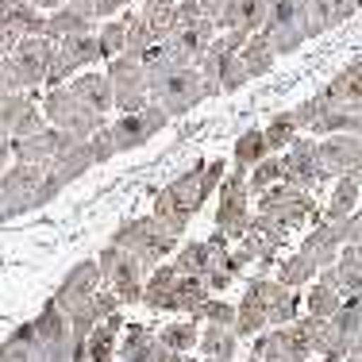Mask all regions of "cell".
Returning <instances> with one entry per match:
<instances>
[{"mask_svg":"<svg viewBox=\"0 0 362 362\" xmlns=\"http://www.w3.org/2000/svg\"><path fill=\"white\" fill-rule=\"evenodd\" d=\"M358 197H362L358 181L351 174H339V177H335V185H332V197H327V204H324V220H332V223L347 220L351 212L358 209Z\"/></svg>","mask_w":362,"mask_h":362,"instance_id":"obj_27","label":"cell"},{"mask_svg":"<svg viewBox=\"0 0 362 362\" xmlns=\"http://www.w3.org/2000/svg\"><path fill=\"white\" fill-rule=\"evenodd\" d=\"M216 93H220V85L204 81V77L197 74V66H177V70L151 93V100L166 112L170 119H177V116H185V112H193L201 100L216 97Z\"/></svg>","mask_w":362,"mask_h":362,"instance_id":"obj_4","label":"cell"},{"mask_svg":"<svg viewBox=\"0 0 362 362\" xmlns=\"http://www.w3.org/2000/svg\"><path fill=\"white\" fill-rule=\"evenodd\" d=\"M320 362H343V358H320Z\"/></svg>","mask_w":362,"mask_h":362,"instance_id":"obj_59","label":"cell"},{"mask_svg":"<svg viewBox=\"0 0 362 362\" xmlns=\"http://www.w3.org/2000/svg\"><path fill=\"white\" fill-rule=\"evenodd\" d=\"M332 324L339 327L343 335H358L362 332V297H343V305H339V313L332 316Z\"/></svg>","mask_w":362,"mask_h":362,"instance_id":"obj_48","label":"cell"},{"mask_svg":"<svg viewBox=\"0 0 362 362\" xmlns=\"http://www.w3.org/2000/svg\"><path fill=\"white\" fill-rule=\"evenodd\" d=\"M358 105H362V100H358Z\"/></svg>","mask_w":362,"mask_h":362,"instance_id":"obj_62","label":"cell"},{"mask_svg":"<svg viewBox=\"0 0 362 362\" xmlns=\"http://www.w3.org/2000/svg\"><path fill=\"white\" fill-rule=\"evenodd\" d=\"M89 151H93V162H97V166H108V162L116 158V146H112V139H108V124L89 135Z\"/></svg>","mask_w":362,"mask_h":362,"instance_id":"obj_51","label":"cell"},{"mask_svg":"<svg viewBox=\"0 0 362 362\" xmlns=\"http://www.w3.org/2000/svg\"><path fill=\"white\" fill-rule=\"evenodd\" d=\"M116 358H124V362H177L181 355L162 347L151 327L124 324V339H116Z\"/></svg>","mask_w":362,"mask_h":362,"instance_id":"obj_17","label":"cell"},{"mask_svg":"<svg viewBox=\"0 0 362 362\" xmlns=\"http://www.w3.org/2000/svg\"><path fill=\"white\" fill-rule=\"evenodd\" d=\"M170 127V116L162 112L154 100H146L139 112H119L116 119L108 124V139L116 146V154L139 151L143 143H151L154 135H162Z\"/></svg>","mask_w":362,"mask_h":362,"instance_id":"obj_8","label":"cell"},{"mask_svg":"<svg viewBox=\"0 0 362 362\" xmlns=\"http://www.w3.org/2000/svg\"><path fill=\"white\" fill-rule=\"evenodd\" d=\"M281 181V154H266L262 162H255L251 170H247V193L258 197L262 189L278 185Z\"/></svg>","mask_w":362,"mask_h":362,"instance_id":"obj_41","label":"cell"},{"mask_svg":"<svg viewBox=\"0 0 362 362\" xmlns=\"http://www.w3.org/2000/svg\"><path fill=\"white\" fill-rule=\"evenodd\" d=\"M105 77L112 81V108L119 112H139L146 105V81H143V66L127 54L108 58Z\"/></svg>","mask_w":362,"mask_h":362,"instance_id":"obj_13","label":"cell"},{"mask_svg":"<svg viewBox=\"0 0 362 362\" xmlns=\"http://www.w3.org/2000/svg\"><path fill=\"white\" fill-rule=\"evenodd\" d=\"M97 266H100V278H105V286L116 293L119 305H139L143 297V281H146V266L135 258L132 251H124V247L108 243L105 251L97 255Z\"/></svg>","mask_w":362,"mask_h":362,"instance_id":"obj_6","label":"cell"},{"mask_svg":"<svg viewBox=\"0 0 362 362\" xmlns=\"http://www.w3.org/2000/svg\"><path fill=\"white\" fill-rule=\"evenodd\" d=\"M262 158H266L262 127H247V132L235 139V166H239V170H251L255 162H262Z\"/></svg>","mask_w":362,"mask_h":362,"instance_id":"obj_42","label":"cell"},{"mask_svg":"<svg viewBox=\"0 0 362 362\" xmlns=\"http://www.w3.org/2000/svg\"><path fill=\"white\" fill-rule=\"evenodd\" d=\"M247 81H251V77H247V70H243V62H239V54H231L228 62L220 66V77H216L220 93H239V89H243Z\"/></svg>","mask_w":362,"mask_h":362,"instance_id":"obj_49","label":"cell"},{"mask_svg":"<svg viewBox=\"0 0 362 362\" xmlns=\"http://www.w3.org/2000/svg\"><path fill=\"white\" fill-rule=\"evenodd\" d=\"M339 231H343V247H358L362 251V204L347 220H339Z\"/></svg>","mask_w":362,"mask_h":362,"instance_id":"obj_52","label":"cell"},{"mask_svg":"<svg viewBox=\"0 0 362 362\" xmlns=\"http://www.w3.org/2000/svg\"><path fill=\"white\" fill-rule=\"evenodd\" d=\"M39 112H42V119H47L50 127H62V132L77 135V139H89L93 132L105 127V116L93 112L89 105H81V100L74 97L70 85H54V89H47Z\"/></svg>","mask_w":362,"mask_h":362,"instance_id":"obj_5","label":"cell"},{"mask_svg":"<svg viewBox=\"0 0 362 362\" xmlns=\"http://www.w3.org/2000/svg\"><path fill=\"white\" fill-rule=\"evenodd\" d=\"M355 8H362V0H355Z\"/></svg>","mask_w":362,"mask_h":362,"instance_id":"obj_60","label":"cell"},{"mask_svg":"<svg viewBox=\"0 0 362 362\" xmlns=\"http://www.w3.org/2000/svg\"><path fill=\"white\" fill-rule=\"evenodd\" d=\"M93 166H97V162H93L89 139H77V143L66 146L62 154H54V162H50L47 170H50V174H54L58 181H62V185H74V181H77V177H85Z\"/></svg>","mask_w":362,"mask_h":362,"instance_id":"obj_23","label":"cell"},{"mask_svg":"<svg viewBox=\"0 0 362 362\" xmlns=\"http://www.w3.org/2000/svg\"><path fill=\"white\" fill-rule=\"evenodd\" d=\"M70 143H77V135L47 124V127H39L35 135L12 139V162H28V166H42V170H47L50 162H54V154H62Z\"/></svg>","mask_w":362,"mask_h":362,"instance_id":"obj_14","label":"cell"},{"mask_svg":"<svg viewBox=\"0 0 362 362\" xmlns=\"http://www.w3.org/2000/svg\"><path fill=\"white\" fill-rule=\"evenodd\" d=\"M281 293H286V286H278L274 278H266V274H262V278L247 281V289H243V297H239V300H247V305H255V308H262V313H266Z\"/></svg>","mask_w":362,"mask_h":362,"instance_id":"obj_43","label":"cell"},{"mask_svg":"<svg viewBox=\"0 0 362 362\" xmlns=\"http://www.w3.org/2000/svg\"><path fill=\"white\" fill-rule=\"evenodd\" d=\"M223 174H228V162H223V158L193 162V166H189L185 174H177L166 189H158L151 216L158 220L174 239H181L189 231V223H193V216L201 212V204L216 193V185H220Z\"/></svg>","mask_w":362,"mask_h":362,"instance_id":"obj_1","label":"cell"},{"mask_svg":"<svg viewBox=\"0 0 362 362\" xmlns=\"http://www.w3.org/2000/svg\"><path fill=\"white\" fill-rule=\"evenodd\" d=\"M174 274L177 278H201L204 274V239H189V243L174 247Z\"/></svg>","mask_w":362,"mask_h":362,"instance_id":"obj_39","label":"cell"},{"mask_svg":"<svg viewBox=\"0 0 362 362\" xmlns=\"http://www.w3.org/2000/svg\"><path fill=\"white\" fill-rule=\"evenodd\" d=\"M335 274H339L343 297H362V251L358 247H343L335 258Z\"/></svg>","mask_w":362,"mask_h":362,"instance_id":"obj_32","label":"cell"},{"mask_svg":"<svg viewBox=\"0 0 362 362\" xmlns=\"http://www.w3.org/2000/svg\"><path fill=\"white\" fill-rule=\"evenodd\" d=\"M66 85H70L74 97L81 100V105H89L93 112H100V116H108V112H112V81L105 74L85 70V74H74Z\"/></svg>","mask_w":362,"mask_h":362,"instance_id":"obj_21","label":"cell"},{"mask_svg":"<svg viewBox=\"0 0 362 362\" xmlns=\"http://www.w3.org/2000/svg\"><path fill=\"white\" fill-rule=\"evenodd\" d=\"M58 50H62L66 58L77 66V70H85V66L93 62H105L100 58V42H97V31H89V35H70V39H58Z\"/></svg>","mask_w":362,"mask_h":362,"instance_id":"obj_34","label":"cell"},{"mask_svg":"<svg viewBox=\"0 0 362 362\" xmlns=\"http://www.w3.org/2000/svg\"><path fill=\"white\" fill-rule=\"evenodd\" d=\"M258 31L278 58L293 54L300 42H308V0H270Z\"/></svg>","mask_w":362,"mask_h":362,"instance_id":"obj_3","label":"cell"},{"mask_svg":"<svg viewBox=\"0 0 362 362\" xmlns=\"http://www.w3.org/2000/svg\"><path fill=\"white\" fill-rule=\"evenodd\" d=\"M204 297H209V289H204L201 278H177L174 281V297H170V313H189L193 316L197 308L204 305Z\"/></svg>","mask_w":362,"mask_h":362,"instance_id":"obj_36","label":"cell"},{"mask_svg":"<svg viewBox=\"0 0 362 362\" xmlns=\"http://www.w3.org/2000/svg\"><path fill=\"white\" fill-rule=\"evenodd\" d=\"M119 332H124V316L112 313L108 320H100L97 327L89 332V339H85V355L77 362H112L116 358V339Z\"/></svg>","mask_w":362,"mask_h":362,"instance_id":"obj_22","label":"cell"},{"mask_svg":"<svg viewBox=\"0 0 362 362\" xmlns=\"http://www.w3.org/2000/svg\"><path fill=\"white\" fill-rule=\"evenodd\" d=\"M42 181V166H28V162H8V170L0 174V223L16 220L23 212H35V189Z\"/></svg>","mask_w":362,"mask_h":362,"instance_id":"obj_12","label":"cell"},{"mask_svg":"<svg viewBox=\"0 0 362 362\" xmlns=\"http://www.w3.org/2000/svg\"><path fill=\"white\" fill-rule=\"evenodd\" d=\"M239 62H243L247 77H266L274 70V62H278V54H274L270 42L262 39V31H255V35H247V42L239 47Z\"/></svg>","mask_w":362,"mask_h":362,"instance_id":"obj_29","label":"cell"},{"mask_svg":"<svg viewBox=\"0 0 362 362\" xmlns=\"http://www.w3.org/2000/svg\"><path fill=\"white\" fill-rule=\"evenodd\" d=\"M266 327V313L255 305H247V300H239L235 305V324H231V332H235V339H243V335H258Z\"/></svg>","mask_w":362,"mask_h":362,"instance_id":"obj_46","label":"cell"},{"mask_svg":"<svg viewBox=\"0 0 362 362\" xmlns=\"http://www.w3.org/2000/svg\"><path fill=\"white\" fill-rule=\"evenodd\" d=\"M74 74H77V66L62 54V50H58V42H54V50H50V58H47V70H42V85L54 89V85H66Z\"/></svg>","mask_w":362,"mask_h":362,"instance_id":"obj_47","label":"cell"},{"mask_svg":"<svg viewBox=\"0 0 362 362\" xmlns=\"http://www.w3.org/2000/svg\"><path fill=\"white\" fill-rule=\"evenodd\" d=\"M300 305H305V316H313V320H332L343 305V293L335 286H324V281H313V289L300 297Z\"/></svg>","mask_w":362,"mask_h":362,"instance_id":"obj_30","label":"cell"},{"mask_svg":"<svg viewBox=\"0 0 362 362\" xmlns=\"http://www.w3.org/2000/svg\"><path fill=\"white\" fill-rule=\"evenodd\" d=\"M193 320H204V324H212V327H231V324H235V305L209 293V297H204V305L193 313Z\"/></svg>","mask_w":362,"mask_h":362,"instance_id":"obj_44","label":"cell"},{"mask_svg":"<svg viewBox=\"0 0 362 362\" xmlns=\"http://www.w3.org/2000/svg\"><path fill=\"white\" fill-rule=\"evenodd\" d=\"M300 316V293L297 289H286L270 308H266V327H281V324H293Z\"/></svg>","mask_w":362,"mask_h":362,"instance_id":"obj_45","label":"cell"},{"mask_svg":"<svg viewBox=\"0 0 362 362\" xmlns=\"http://www.w3.org/2000/svg\"><path fill=\"white\" fill-rule=\"evenodd\" d=\"M297 251L305 255L308 262L316 266V270H324V266H335V258H339V251H343V231H339V223H332V220L316 223V228L308 231L305 239H300Z\"/></svg>","mask_w":362,"mask_h":362,"instance_id":"obj_19","label":"cell"},{"mask_svg":"<svg viewBox=\"0 0 362 362\" xmlns=\"http://www.w3.org/2000/svg\"><path fill=\"white\" fill-rule=\"evenodd\" d=\"M343 132H351L362 139V105H347V127H343Z\"/></svg>","mask_w":362,"mask_h":362,"instance_id":"obj_54","label":"cell"},{"mask_svg":"<svg viewBox=\"0 0 362 362\" xmlns=\"http://www.w3.org/2000/svg\"><path fill=\"white\" fill-rule=\"evenodd\" d=\"M31 358H35V332H31V320H28L0 343V362H31Z\"/></svg>","mask_w":362,"mask_h":362,"instance_id":"obj_37","label":"cell"},{"mask_svg":"<svg viewBox=\"0 0 362 362\" xmlns=\"http://www.w3.org/2000/svg\"><path fill=\"white\" fill-rule=\"evenodd\" d=\"M216 231L228 239H239L251 223V193H247V170L235 166V174H223L216 185Z\"/></svg>","mask_w":362,"mask_h":362,"instance_id":"obj_9","label":"cell"},{"mask_svg":"<svg viewBox=\"0 0 362 362\" xmlns=\"http://www.w3.org/2000/svg\"><path fill=\"white\" fill-rule=\"evenodd\" d=\"M177 362H209V358H189V355H181Z\"/></svg>","mask_w":362,"mask_h":362,"instance_id":"obj_57","label":"cell"},{"mask_svg":"<svg viewBox=\"0 0 362 362\" xmlns=\"http://www.w3.org/2000/svg\"><path fill=\"white\" fill-rule=\"evenodd\" d=\"M31 8H39V12H54V8H62L66 0H28Z\"/></svg>","mask_w":362,"mask_h":362,"instance_id":"obj_56","label":"cell"},{"mask_svg":"<svg viewBox=\"0 0 362 362\" xmlns=\"http://www.w3.org/2000/svg\"><path fill=\"white\" fill-rule=\"evenodd\" d=\"M89 31H97V20L74 12L70 4H62V8H54V12L47 16V28H42V35H47L50 42H58V39H70V35H89Z\"/></svg>","mask_w":362,"mask_h":362,"instance_id":"obj_26","label":"cell"},{"mask_svg":"<svg viewBox=\"0 0 362 362\" xmlns=\"http://www.w3.org/2000/svg\"><path fill=\"white\" fill-rule=\"evenodd\" d=\"M62 181H58L50 170H42V181H39V189H35V201H31V209H47V204H54L58 197H62Z\"/></svg>","mask_w":362,"mask_h":362,"instance_id":"obj_50","label":"cell"},{"mask_svg":"<svg viewBox=\"0 0 362 362\" xmlns=\"http://www.w3.org/2000/svg\"><path fill=\"white\" fill-rule=\"evenodd\" d=\"M154 42H158V35L151 31V23H146L139 12H132V16H127V39H124V54L139 62V58H143V50H151Z\"/></svg>","mask_w":362,"mask_h":362,"instance_id":"obj_40","label":"cell"},{"mask_svg":"<svg viewBox=\"0 0 362 362\" xmlns=\"http://www.w3.org/2000/svg\"><path fill=\"white\" fill-rule=\"evenodd\" d=\"M8 162H12V139H0V174L8 170Z\"/></svg>","mask_w":362,"mask_h":362,"instance_id":"obj_55","label":"cell"},{"mask_svg":"<svg viewBox=\"0 0 362 362\" xmlns=\"http://www.w3.org/2000/svg\"><path fill=\"white\" fill-rule=\"evenodd\" d=\"M135 0H97V20H112V16H119L124 8H132Z\"/></svg>","mask_w":362,"mask_h":362,"instance_id":"obj_53","label":"cell"},{"mask_svg":"<svg viewBox=\"0 0 362 362\" xmlns=\"http://www.w3.org/2000/svg\"><path fill=\"white\" fill-rule=\"evenodd\" d=\"M327 177L332 174L324 170L320 146H316L313 135H297V139L289 143V151H281V181H286V185H297V189H305V193H313V189L324 185Z\"/></svg>","mask_w":362,"mask_h":362,"instance_id":"obj_11","label":"cell"},{"mask_svg":"<svg viewBox=\"0 0 362 362\" xmlns=\"http://www.w3.org/2000/svg\"><path fill=\"white\" fill-rule=\"evenodd\" d=\"M289 235L293 231H286L281 223H274L270 216L251 212V223H247V231L239 235V247H243L255 262H274V255L289 243Z\"/></svg>","mask_w":362,"mask_h":362,"instance_id":"obj_16","label":"cell"},{"mask_svg":"<svg viewBox=\"0 0 362 362\" xmlns=\"http://www.w3.org/2000/svg\"><path fill=\"white\" fill-rule=\"evenodd\" d=\"M313 278H316V266L308 262L300 251H293L289 258H281V262H278V278H274V281H278V286H286V289H297V293H300L305 286H313Z\"/></svg>","mask_w":362,"mask_h":362,"instance_id":"obj_33","label":"cell"},{"mask_svg":"<svg viewBox=\"0 0 362 362\" xmlns=\"http://www.w3.org/2000/svg\"><path fill=\"white\" fill-rule=\"evenodd\" d=\"M31 332H35V358L31 362H74L70 320H66V313L54 300H47L39 308V316L31 320Z\"/></svg>","mask_w":362,"mask_h":362,"instance_id":"obj_10","label":"cell"},{"mask_svg":"<svg viewBox=\"0 0 362 362\" xmlns=\"http://www.w3.org/2000/svg\"><path fill=\"white\" fill-rule=\"evenodd\" d=\"M100 286H105V278H100L97 258H81L77 266H70V270H66V278L58 281V289H54V297H50V300H54V305L62 308V313H70L74 305L89 300Z\"/></svg>","mask_w":362,"mask_h":362,"instance_id":"obj_15","label":"cell"},{"mask_svg":"<svg viewBox=\"0 0 362 362\" xmlns=\"http://www.w3.org/2000/svg\"><path fill=\"white\" fill-rule=\"evenodd\" d=\"M247 362H258V358H255V355H251V358H247Z\"/></svg>","mask_w":362,"mask_h":362,"instance_id":"obj_61","label":"cell"},{"mask_svg":"<svg viewBox=\"0 0 362 362\" xmlns=\"http://www.w3.org/2000/svg\"><path fill=\"white\" fill-rule=\"evenodd\" d=\"M154 335H158V343L170 347L174 355H189V351H197V335H201V327H197V320H170Z\"/></svg>","mask_w":362,"mask_h":362,"instance_id":"obj_31","label":"cell"},{"mask_svg":"<svg viewBox=\"0 0 362 362\" xmlns=\"http://www.w3.org/2000/svg\"><path fill=\"white\" fill-rule=\"evenodd\" d=\"M174 281H177V274H174V266H170V262L151 266V274H146V281H143V297H139V305L154 308V313H170Z\"/></svg>","mask_w":362,"mask_h":362,"instance_id":"obj_24","label":"cell"},{"mask_svg":"<svg viewBox=\"0 0 362 362\" xmlns=\"http://www.w3.org/2000/svg\"><path fill=\"white\" fill-rule=\"evenodd\" d=\"M316 146H320V162H324V170L332 177L355 174V170L362 166V139L351 135V132L324 135V139H316Z\"/></svg>","mask_w":362,"mask_h":362,"instance_id":"obj_18","label":"cell"},{"mask_svg":"<svg viewBox=\"0 0 362 362\" xmlns=\"http://www.w3.org/2000/svg\"><path fill=\"white\" fill-rule=\"evenodd\" d=\"M320 93L327 97V105H358L362 100V58L347 62Z\"/></svg>","mask_w":362,"mask_h":362,"instance_id":"obj_25","label":"cell"},{"mask_svg":"<svg viewBox=\"0 0 362 362\" xmlns=\"http://www.w3.org/2000/svg\"><path fill=\"white\" fill-rule=\"evenodd\" d=\"M127 8L119 16H112V20H105L97 28V42H100V58H116V54H124V39H127Z\"/></svg>","mask_w":362,"mask_h":362,"instance_id":"obj_35","label":"cell"},{"mask_svg":"<svg viewBox=\"0 0 362 362\" xmlns=\"http://www.w3.org/2000/svg\"><path fill=\"white\" fill-rule=\"evenodd\" d=\"M351 177H355V181H358V189H362V166H358V170H355V174H351Z\"/></svg>","mask_w":362,"mask_h":362,"instance_id":"obj_58","label":"cell"},{"mask_svg":"<svg viewBox=\"0 0 362 362\" xmlns=\"http://www.w3.org/2000/svg\"><path fill=\"white\" fill-rule=\"evenodd\" d=\"M297 124H293V116L289 112H278V116L270 119V124L262 127V139H266V154H281V151H289V143L297 139Z\"/></svg>","mask_w":362,"mask_h":362,"instance_id":"obj_38","label":"cell"},{"mask_svg":"<svg viewBox=\"0 0 362 362\" xmlns=\"http://www.w3.org/2000/svg\"><path fill=\"white\" fill-rule=\"evenodd\" d=\"M258 212L270 216L274 223H281L286 231H293V228H300V223H308L313 216H320V204L313 201V193L278 181V185H270V189L258 193Z\"/></svg>","mask_w":362,"mask_h":362,"instance_id":"obj_7","label":"cell"},{"mask_svg":"<svg viewBox=\"0 0 362 362\" xmlns=\"http://www.w3.org/2000/svg\"><path fill=\"white\" fill-rule=\"evenodd\" d=\"M266 8H270V0H228L223 12L216 16V31H243V35H255L266 20Z\"/></svg>","mask_w":362,"mask_h":362,"instance_id":"obj_20","label":"cell"},{"mask_svg":"<svg viewBox=\"0 0 362 362\" xmlns=\"http://www.w3.org/2000/svg\"><path fill=\"white\" fill-rule=\"evenodd\" d=\"M197 351H201V358H209V362H231L235 351H239V339H235L231 327L204 324V332L197 335Z\"/></svg>","mask_w":362,"mask_h":362,"instance_id":"obj_28","label":"cell"},{"mask_svg":"<svg viewBox=\"0 0 362 362\" xmlns=\"http://www.w3.org/2000/svg\"><path fill=\"white\" fill-rule=\"evenodd\" d=\"M112 243L124 247V251H132L139 262L151 270V266L166 262L170 255H174L177 239L170 235L166 228H162L154 216H127L116 223V231H112Z\"/></svg>","mask_w":362,"mask_h":362,"instance_id":"obj_2","label":"cell"}]
</instances>
